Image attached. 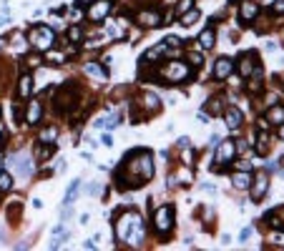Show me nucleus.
Listing matches in <instances>:
<instances>
[{
    "mask_svg": "<svg viewBox=\"0 0 284 251\" xmlns=\"http://www.w3.org/2000/svg\"><path fill=\"white\" fill-rule=\"evenodd\" d=\"M257 68H259V65H257V56H254L252 51H249V53H244V56L239 58V63H236V73H239L241 78H249Z\"/></svg>",
    "mask_w": 284,
    "mask_h": 251,
    "instance_id": "obj_12",
    "label": "nucleus"
},
{
    "mask_svg": "<svg viewBox=\"0 0 284 251\" xmlns=\"http://www.w3.org/2000/svg\"><path fill=\"white\" fill-rule=\"evenodd\" d=\"M18 96H20V98H30V96H33V75H30V73H25V75L20 78V83H18Z\"/></svg>",
    "mask_w": 284,
    "mask_h": 251,
    "instance_id": "obj_19",
    "label": "nucleus"
},
{
    "mask_svg": "<svg viewBox=\"0 0 284 251\" xmlns=\"http://www.w3.org/2000/svg\"><path fill=\"white\" fill-rule=\"evenodd\" d=\"M48 61H51V63H63L66 56H63V53H48Z\"/></svg>",
    "mask_w": 284,
    "mask_h": 251,
    "instance_id": "obj_35",
    "label": "nucleus"
},
{
    "mask_svg": "<svg viewBox=\"0 0 284 251\" xmlns=\"http://www.w3.org/2000/svg\"><path fill=\"white\" fill-rule=\"evenodd\" d=\"M143 103H146L151 111H158V106H161V101H158V98H156V93H151V91H148V93H143Z\"/></svg>",
    "mask_w": 284,
    "mask_h": 251,
    "instance_id": "obj_29",
    "label": "nucleus"
},
{
    "mask_svg": "<svg viewBox=\"0 0 284 251\" xmlns=\"http://www.w3.org/2000/svg\"><path fill=\"white\" fill-rule=\"evenodd\" d=\"M272 10H274V13H279V15H284V0H274Z\"/></svg>",
    "mask_w": 284,
    "mask_h": 251,
    "instance_id": "obj_36",
    "label": "nucleus"
},
{
    "mask_svg": "<svg viewBox=\"0 0 284 251\" xmlns=\"http://www.w3.org/2000/svg\"><path fill=\"white\" fill-rule=\"evenodd\" d=\"M153 226L158 234H169L174 229V208L171 206H158L153 211Z\"/></svg>",
    "mask_w": 284,
    "mask_h": 251,
    "instance_id": "obj_6",
    "label": "nucleus"
},
{
    "mask_svg": "<svg viewBox=\"0 0 284 251\" xmlns=\"http://www.w3.org/2000/svg\"><path fill=\"white\" fill-rule=\"evenodd\" d=\"M3 239H5V236H3V231H0V241H3Z\"/></svg>",
    "mask_w": 284,
    "mask_h": 251,
    "instance_id": "obj_41",
    "label": "nucleus"
},
{
    "mask_svg": "<svg viewBox=\"0 0 284 251\" xmlns=\"http://www.w3.org/2000/svg\"><path fill=\"white\" fill-rule=\"evenodd\" d=\"M78 188H80V179L71 181V186H68V191H66V198H63V206H71V203L78 198Z\"/></svg>",
    "mask_w": 284,
    "mask_h": 251,
    "instance_id": "obj_25",
    "label": "nucleus"
},
{
    "mask_svg": "<svg viewBox=\"0 0 284 251\" xmlns=\"http://www.w3.org/2000/svg\"><path fill=\"white\" fill-rule=\"evenodd\" d=\"M234 156H236V146H234V141H231V138L221 141V146H219L216 153H214V174H219L221 166H229Z\"/></svg>",
    "mask_w": 284,
    "mask_h": 251,
    "instance_id": "obj_7",
    "label": "nucleus"
},
{
    "mask_svg": "<svg viewBox=\"0 0 284 251\" xmlns=\"http://www.w3.org/2000/svg\"><path fill=\"white\" fill-rule=\"evenodd\" d=\"M28 43L35 48V51H51L53 48V43H56V30L51 28V25H35V28H30V33H28Z\"/></svg>",
    "mask_w": 284,
    "mask_h": 251,
    "instance_id": "obj_3",
    "label": "nucleus"
},
{
    "mask_svg": "<svg viewBox=\"0 0 284 251\" xmlns=\"http://www.w3.org/2000/svg\"><path fill=\"white\" fill-rule=\"evenodd\" d=\"M51 156H53V143H48V146L40 143V146H38V158H40V161H48Z\"/></svg>",
    "mask_w": 284,
    "mask_h": 251,
    "instance_id": "obj_31",
    "label": "nucleus"
},
{
    "mask_svg": "<svg viewBox=\"0 0 284 251\" xmlns=\"http://www.w3.org/2000/svg\"><path fill=\"white\" fill-rule=\"evenodd\" d=\"M186 63H189V65H201V63H204V56H201V53H196V51H191Z\"/></svg>",
    "mask_w": 284,
    "mask_h": 251,
    "instance_id": "obj_32",
    "label": "nucleus"
},
{
    "mask_svg": "<svg viewBox=\"0 0 284 251\" xmlns=\"http://www.w3.org/2000/svg\"><path fill=\"white\" fill-rule=\"evenodd\" d=\"M267 224L272 229H284V208H272L267 214Z\"/></svg>",
    "mask_w": 284,
    "mask_h": 251,
    "instance_id": "obj_22",
    "label": "nucleus"
},
{
    "mask_svg": "<svg viewBox=\"0 0 284 251\" xmlns=\"http://www.w3.org/2000/svg\"><path fill=\"white\" fill-rule=\"evenodd\" d=\"M224 121H226V126H229L231 131H236V128H241V121H244V116H241L239 108H226V111H224Z\"/></svg>",
    "mask_w": 284,
    "mask_h": 251,
    "instance_id": "obj_17",
    "label": "nucleus"
},
{
    "mask_svg": "<svg viewBox=\"0 0 284 251\" xmlns=\"http://www.w3.org/2000/svg\"><path fill=\"white\" fill-rule=\"evenodd\" d=\"M68 40H71V43H80V40H83V30H80L78 25L68 28Z\"/></svg>",
    "mask_w": 284,
    "mask_h": 251,
    "instance_id": "obj_30",
    "label": "nucleus"
},
{
    "mask_svg": "<svg viewBox=\"0 0 284 251\" xmlns=\"http://www.w3.org/2000/svg\"><path fill=\"white\" fill-rule=\"evenodd\" d=\"M88 188H91V191H88V193H91V196H98V188H101V186H98V184H91V186H88Z\"/></svg>",
    "mask_w": 284,
    "mask_h": 251,
    "instance_id": "obj_38",
    "label": "nucleus"
},
{
    "mask_svg": "<svg viewBox=\"0 0 284 251\" xmlns=\"http://www.w3.org/2000/svg\"><path fill=\"white\" fill-rule=\"evenodd\" d=\"M136 23L143 25V28H156V25L164 23V15H161L158 8H143V10L136 13Z\"/></svg>",
    "mask_w": 284,
    "mask_h": 251,
    "instance_id": "obj_9",
    "label": "nucleus"
},
{
    "mask_svg": "<svg viewBox=\"0 0 284 251\" xmlns=\"http://www.w3.org/2000/svg\"><path fill=\"white\" fill-rule=\"evenodd\" d=\"M249 236H252V229H244V231H241V234H239V241H241V244H244V241H247Z\"/></svg>",
    "mask_w": 284,
    "mask_h": 251,
    "instance_id": "obj_37",
    "label": "nucleus"
},
{
    "mask_svg": "<svg viewBox=\"0 0 284 251\" xmlns=\"http://www.w3.org/2000/svg\"><path fill=\"white\" fill-rule=\"evenodd\" d=\"M101 141H103V143H106V146H111V143H113V138H111V136H108V133H103V138H101Z\"/></svg>",
    "mask_w": 284,
    "mask_h": 251,
    "instance_id": "obj_39",
    "label": "nucleus"
},
{
    "mask_svg": "<svg viewBox=\"0 0 284 251\" xmlns=\"http://www.w3.org/2000/svg\"><path fill=\"white\" fill-rule=\"evenodd\" d=\"M161 78H164L166 83H184L191 78V65L186 61H169L164 65V70H161Z\"/></svg>",
    "mask_w": 284,
    "mask_h": 251,
    "instance_id": "obj_4",
    "label": "nucleus"
},
{
    "mask_svg": "<svg viewBox=\"0 0 284 251\" xmlns=\"http://www.w3.org/2000/svg\"><path fill=\"white\" fill-rule=\"evenodd\" d=\"M56 138H58V131L56 128H46V131H40V143H56Z\"/></svg>",
    "mask_w": 284,
    "mask_h": 251,
    "instance_id": "obj_27",
    "label": "nucleus"
},
{
    "mask_svg": "<svg viewBox=\"0 0 284 251\" xmlns=\"http://www.w3.org/2000/svg\"><path fill=\"white\" fill-rule=\"evenodd\" d=\"M146 236V226H143V216L136 211H126L116 219V239L121 244L129 246H141Z\"/></svg>",
    "mask_w": 284,
    "mask_h": 251,
    "instance_id": "obj_2",
    "label": "nucleus"
},
{
    "mask_svg": "<svg viewBox=\"0 0 284 251\" xmlns=\"http://www.w3.org/2000/svg\"><path fill=\"white\" fill-rule=\"evenodd\" d=\"M231 70H234L231 58H219V61L214 63V78H216V80H226V78L231 75Z\"/></svg>",
    "mask_w": 284,
    "mask_h": 251,
    "instance_id": "obj_14",
    "label": "nucleus"
},
{
    "mask_svg": "<svg viewBox=\"0 0 284 251\" xmlns=\"http://www.w3.org/2000/svg\"><path fill=\"white\" fill-rule=\"evenodd\" d=\"M91 78H98V80H108V70H106V65H101V63H86V68H83Z\"/></svg>",
    "mask_w": 284,
    "mask_h": 251,
    "instance_id": "obj_20",
    "label": "nucleus"
},
{
    "mask_svg": "<svg viewBox=\"0 0 284 251\" xmlns=\"http://www.w3.org/2000/svg\"><path fill=\"white\" fill-rule=\"evenodd\" d=\"M269 241L277 244V246H284V229H282V234H279V229H277L274 234H269Z\"/></svg>",
    "mask_w": 284,
    "mask_h": 251,
    "instance_id": "obj_34",
    "label": "nucleus"
},
{
    "mask_svg": "<svg viewBox=\"0 0 284 251\" xmlns=\"http://www.w3.org/2000/svg\"><path fill=\"white\" fill-rule=\"evenodd\" d=\"M257 153L259 156H267L269 153V136L267 133H259V138H257Z\"/></svg>",
    "mask_w": 284,
    "mask_h": 251,
    "instance_id": "obj_26",
    "label": "nucleus"
},
{
    "mask_svg": "<svg viewBox=\"0 0 284 251\" xmlns=\"http://www.w3.org/2000/svg\"><path fill=\"white\" fill-rule=\"evenodd\" d=\"M249 191H252V201H262L269 191V174L267 171H259V174H252V184H249Z\"/></svg>",
    "mask_w": 284,
    "mask_h": 251,
    "instance_id": "obj_8",
    "label": "nucleus"
},
{
    "mask_svg": "<svg viewBox=\"0 0 284 251\" xmlns=\"http://www.w3.org/2000/svg\"><path fill=\"white\" fill-rule=\"evenodd\" d=\"M10 186H13V176L8 174V171H0V191H10Z\"/></svg>",
    "mask_w": 284,
    "mask_h": 251,
    "instance_id": "obj_28",
    "label": "nucleus"
},
{
    "mask_svg": "<svg viewBox=\"0 0 284 251\" xmlns=\"http://www.w3.org/2000/svg\"><path fill=\"white\" fill-rule=\"evenodd\" d=\"M8 166H10V171H15L20 179H28L33 176V158L28 151H20V153H13L8 158Z\"/></svg>",
    "mask_w": 284,
    "mask_h": 251,
    "instance_id": "obj_5",
    "label": "nucleus"
},
{
    "mask_svg": "<svg viewBox=\"0 0 284 251\" xmlns=\"http://www.w3.org/2000/svg\"><path fill=\"white\" fill-rule=\"evenodd\" d=\"M68 236H71V234H68V229H66L63 224H61V226H56V229H53V239H51V249L63 246V244L68 241Z\"/></svg>",
    "mask_w": 284,
    "mask_h": 251,
    "instance_id": "obj_21",
    "label": "nucleus"
},
{
    "mask_svg": "<svg viewBox=\"0 0 284 251\" xmlns=\"http://www.w3.org/2000/svg\"><path fill=\"white\" fill-rule=\"evenodd\" d=\"M257 15H259L257 0H241V8H239V23H241V25H249Z\"/></svg>",
    "mask_w": 284,
    "mask_h": 251,
    "instance_id": "obj_11",
    "label": "nucleus"
},
{
    "mask_svg": "<svg viewBox=\"0 0 284 251\" xmlns=\"http://www.w3.org/2000/svg\"><path fill=\"white\" fill-rule=\"evenodd\" d=\"M249 184H252V174L249 171H236V174H231V186L234 188H249Z\"/></svg>",
    "mask_w": 284,
    "mask_h": 251,
    "instance_id": "obj_18",
    "label": "nucleus"
},
{
    "mask_svg": "<svg viewBox=\"0 0 284 251\" xmlns=\"http://www.w3.org/2000/svg\"><path fill=\"white\" fill-rule=\"evenodd\" d=\"M264 123H267V126H282V123H284V106H272V108H267Z\"/></svg>",
    "mask_w": 284,
    "mask_h": 251,
    "instance_id": "obj_16",
    "label": "nucleus"
},
{
    "mask_svg": "<svg viewBox=\"0 0 284 251\" xmlns=\"http://www.w3.org/2000/svg\"><path fill=\"white\" fill-rule=\"evenodd\" d=\"M204 111H209V116H219V113H224V98H221V96L209 98V101L204 103Z\"/></svg>",
    "mask_w": 284,
    "mask_h": 251,
    "instance_id": "obj_23",
    "label": "nucleus"
},
{
    "mask_svg": "<svg viewBox=\"0 0 284 251\" xmlns=\"http://www.w3.org/2000/svg\"><path fill=\"white\" fill-rule=\"evenodd\" d=\"M40 118H43V103H40L38 98H33V101L28 103V108H25V123L35 126Z\"/></svg>",
    "mask_w": 284,
    "mask_h": 251,
    "instance_id": "obj_13",
    "label": "nucleus"
},
{
    "mask_svg": "<svg viewBox=\"0 0 284 251\" xmlns=\"http://www.w3.org/2000/svg\"><path fill=\"white\" fill-rule=\"evenodd\" d=\"M199 18H201V10H196V8H189L186 13H181V15H179V23H181V25H194Z\"/></svg>",
    "mask_w": 284,
    "mask_h": 251,
    "instance_id": "obj_24",
    "label": "nucleus"
},
{
    "mask_svg": "<svg viewBox=\"0 0 284 251\" xmlns=\"http://www.w3.org/2000/svg\"><path fill=\"white\" fill-rule=\"evenodd\" d=\"M199 46L204 48V51H212V48L216 46V30H214L212 25H207L204 30H201V35H199Z\"/></svg>",
    "mask_w": 284,
    "mask_h": 251,
    "instance_id": "obj_15",
    "label": "nucleus"
},
{
    "mask_svg": "<svg viewBox=\"0 0 284 251\" xmlns=\"http://www.w3.org/2000/svg\"><path fill=\"white\" fill-rule=\"evenodd\" d=\"M111 0H93V3L88 5V20H93V23H101V20H106L108 15H111Z\"/></svg>",
    "mask_w": 284,
    "mask_h": 251,
    "instance_id": "obj_10",
    "label": "nucleus"
},
{
    "mask_svg": "<svg viewBox=\"0 0 284 251\" xmlns=\"http://www.w3.org/2000/svg\"><path fill=\"white\" fill-rule=\"evenodd\" d=\"M279 138H282V141H284V123H282V126H279Z\"/></svg>",
    "mask_w": 284,
    "mask_h": 251,
    "instance_id": "obj_40",
    "label": "nucleus"
},
{
    "mask_svg": "<svg viewBox=\"0 0 284 251\" xmlns=\"http://www.w3.org/2000/svg\"><path fill=\"white\" fill-rule=\"evenodd\" d=\"M0 143H3V133H0Z\"/></svg>",
    "mask_w": 284,
    "mask_h": 251,
    "instance_id": "obj_42",
    "label": "nucleus"
},
{
    "mask_svg": "<svg viewBox=\"0 0 284 251\" xmlns=\"http://www.w3.org/2000/svg\"><path fill=\"white\" fill-rule=\"evenodd\" d=\"M189 8H194V0H179V5H176V15L186 13Z\"/></svg>",
    "mask_w": 284,
    "mask_h": 251,
    "instance_id": "obj_33",
    "label": "nucleus"
},
{
    "mask_svg": "<svg viewBox=\"0 0 284 251\" xmlns=\"http://www.w3.org/2000/svg\"><path fill=\"white\" fill-rule=\"evenodd\" d=\"M151 179H153V158L148 148H134V153H129V158L124 161V171L116 176V184L121 188H136Z\"/></svg>",
    "mask_w": 284,
    "mask_h": 251,
    "instance_id": "obj_1",
    "label": "nucleus"
}]
</instances>
